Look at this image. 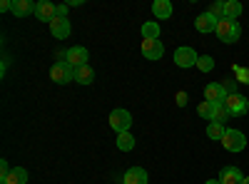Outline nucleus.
<instances>
[{
    "instance_id": "6e6552de",
    "label": "nucleus",
    "mask_w": 249,
    "mask_h": 184,
    "mask_svg": "<svg viewBox=\"0 0 249 184\" xmlns=\"http://www.w3.org/2000/svg\"><path fill=\"white\" fill-rule=\"evenodd\" d=\"M204 100L212 102V105H224L227 100V90L222 87V83H210L204 87Z\"/></svg>"
},
{
    "instance_id": "cd10ccee",
    "label": "nucleus",
    "mask_w": 249,
    "mask_h": 184,
    "mask_svg": "<svg viewBox=\"0 0 249 184\" xmlns=\"http://www.w3.org/2000/svg\"><path fill=\"white\" fill-rule=\"evenodd\" d=\"M234 80L237 83L249 85V67H234Z\"/></svg>"
},
{
    "instance_id": "bb28decb",
    "label": "nucleus",
    "mask_w": 249,
    "mask_h": 184,
    "mask_svg": "<svg viewBox=\"0 0 249 184\" xmlns=\"http://www.w3.org/2000/svg\"><path fill=\"white\" fill-rule=\"evenodd\" d=\"M222 87L227 90V95H237V87H239V83H237L234 77H224V80H222Z\"/></svg>"
},
{
    "instance_id": "2eb2a0df",
    "label": "nucleus",
    "mask_w": 249,
    "mask_h": 184,
    "mask_svg": "<svg viewBox=\"0 0 249 184\" xmlns=\"http://www.w3.org/2000/svg\"><path fill=\"white\" fill-rule=\"evenodd\" d=\"M37 8V3H33V0H13V15L15 17H28L33 15Z\"/></svg>"
},
{
    "instance_id": "423d86ee",
    "label": "nucleus",
    "mask_w": 249,
    "mask_h": 184,
    "mask_svg": "<svg viewBox=\"0 0 249 184\" xmlns=\"http://www.w3.org/2000/svg\"><path fill=\"white\" fill-rule=\"evenodd\" d=\"M224 107L230 110V115H244L247 110H249V100L244 97V95H227V100H224Z\"/></svg>"
},
{
    "instance_id": "7ed1b4c3",
    "label": "nucleus",
    "mask_w": 249,
    "mask_h": 184,
    "mask_svg": "<svg viewBox=\"0 0 249 184\" xmlns=\"http://www.w3.org/2000/svg\"><path fill=\"white\" fill-rule=\"evenodd\" d=\"M110 127H112L117 134L130 132V127H132V115H130L127 110H122V107L112 110V112H110Z\"/></svg>"
},
{
    "instance_id": "412c9836",
    "label": "nucleus",
    "mask_w": 249,
    "mask_h": 184,
    "mask_svg": "<svg viewBox=\"0 0 249 184\" xmlns=\"http://www.w3.org/2000/svg\"><path fill=\"white\" fill-rule=\"evenodd\" d=\"M142 40H160V25L155 23V20L142 25Z\"/></svg>"
},
{
    "instance_id": "39448f33",
    "label": "nucleus",
    "mask_w": 249,
    "mask_h": 184,
    "mask_svg": "<svg viewBox=\"0 0 249 184\" xmlns=\"http://www.w3.org/2000/svg\"><path fill=\"white\" fill-rule=\"evenodd\" d=\"M197 60H199V55L195 52V48H187V45H182V48H177L175 50V65L177 67H197Z\"/></svg>"
},
{
    "instance_id": "72a5a7b5",
    "label": "nucleus",
    "mask_w": 249,
    "mask_h": 184,
    "mask_svg": "<svg viewBox=\"0 0 249 184\" xmlns=\"http://www.w3.org/2000/svg\"><path fill=\"white\" fill-rule=\"evenodd\" d=\"M242 184H249V177H244V182H242Z\"/></svg>"
},
{
    "instance_id": "c756f323",
    "label": "nucleus",
    "mask_w": 249,
    "mask_h": 184,
    "mask_svg": "<svg viewBox=\"0 0 249 184\" xmlns=\"http://www.w3.org/2000/svg\"><path fill=\"white\" fill-rule=\"evenodd\" d=\"M68 10H70L68 3H65V5H55V15H57V17H68Z\"/></svg>"
},
{
    "instance_id": "9b49d317",
    "label": "nucleus",
    "mask_w": 249,
    "mask_h": 184,
    "mask_svg": "<svg viewBox=\"0 0 249 184\" xmlns=\"http://www.w3.org/2000/svg\"><path fill=\"white\" fill-rule=\"evenodd\" d=\"M35 17L37 20H43V23H53V20L57 17L55 15V5L50 3V0H40V3H37V8H35Z\"/></svg>"
},
{
    "instance_id": "6ab92c4d",
    "label": "nucleus",
    "mask_w": 249,
    "mask_h": 184,
    "mask_svg": "<svg viewBox=\"0 0 249 184\" xmlns=\"http://www.w3.org/2000/svg\"><path fill=\"white\" fill-rule=\"evenodd\" d=\"M92 80H95V70H92L90 65H82V67L75 70V83H80V85H90Z\"/></svg>"
},
{
    "instance_id": "473e14b6",
    "label": "nucleus",
    "mask_w": 249,
    "mask_h": 184,
    "mask_svg": "<svg viewBox=\"0 0 249 184\" xmlns=\"http://www.w3.org/2000/svg\"><path fill=\"white\" fill-rule=\"evenodd\" d=\"M204 184H222V182H219V179H207Z\"/></svg>"
},
{
    "instance_id": "a878e982",
    "label": "nucleus",
    "mask_w": 249,
    "mask_h": 184,
    "mask_svg": "<svg viewBox=\"0 0 249 184\" xmlns=\"http://www.w3.org/2000/svg\"><path fill=\"white\" fill-rule=\"evenodd\" d=\"M210 15H214L217 20H222L224 17V0H214V3L210 5V10H207Z\"/></svg>"
},
{
    "instance_id": "0eeeda50",
    "label": "nucleus",
    "mask_w": 249,
    "mask_h": 184,
    "mask_svg": "<svg viewBox=\"0 0 249 184\" xmlns=\"http://www.w3.org/2000/svg\"><path fill=\"white\" fill-rule=\"evenodd\" d=\"M68 63L77 70V67H82V65H90L88 60H90V52H88V48H82V45H75V48H68Z\"/></svg>"
},
{
    "instance_id": "4be33fe9",
    "label": "nucleus",
    "mask_w": 249,
    "mask_h": 184,
    "mask_svg": "<svg viewBox=\"0 0 249 184\" xmlns=\"http://www.w3.org/2000/svg\"><path fill=\"white\" fill-rule=\"evenodd\" d=\"M224 132H227V127L222 125V122H210V127H207V137L210 139H219L222 142Z\"/></svg>"
},
{
    "instance_id": "b1692460",
    "label": "nucleus",
    "mask_w": 249,
    "mask_h": 184,
    "mask_svg": "<svg viewBox=\"0 0 249 184\" xmlns=\"http://www.w3.org/2000/svg\"><path fill=\"white\" fill-rule=\"evenodd\" d=\"M232 115H230V110H227L224 105H214V112H212V122H222V125H224V122L227 119H230Z\"/></svg>"
},
{
    "instance_id": "f3484780",
    "label": "nucleus",
    "mask_w": 249,
    "mask_h": 184,
    "mask_svg": "<svg viewBox=\"0 0 249 184\" xmlns=\"http://www.w3.org/2000/svg\"><path fill=\"white\" fill-rule=\"evenodd\" d=\"M0 184H28V169L23 167H13L5 179H0Z\"/></svg>"
},
{
    "instance_id": "f8f14e48",
    "label": "nucleus",
    "mask_w": 249,
    "mask_h": 184,
    "mask_svg": "<svg viewBox=\"0 0 249 184\" xmlns=\"http://www.w3.org/2000/svg\"><path fill=\"white\" fill-rule=\"evenodd\" d=\"M147 182H150V177L142 167H130L122 177V184H147Z\"/></svg>"
},
{
    "instance_id": "393cba45",
    "label": "nucleus",
    "mask_w": 249,
    "mask_h": 184,
    "mask_svg": "<svg viewBox=\"0 0 249 184\" xmlns=\"http://www.w3.org/2000/svg\"><path fill=\"white\" fill-rule=\"evenodd\" d=\"M212 112H214V105H212V102H207V100L197 107V115H199V117H204V119H212Z\"/></svg>"
},
{
    "instance_id": "7c9ffc66",
    "label": "nucleus",
    "mask_w": 249,
    "mask_h": 184,
    "mask_svg": "<svg viewBox=\"0 0 249 184\" xmlns=\"http://www.w3.org/2000/svg\"><path fill=\"white\" fill-rule=\"evenodd\" d=\"M0 10H3V13H13V0H3V3H0Z\"/></svg>"
},
{
    "instance_id": "5701e85b",
    "label": "nucleus",
    "mask_w": 249,
    "mask_h": 184,
    "mask_svg": "<svg viewBox=\"0 0 249 184\" xmlns=\"http://www.w3.org/2000/svg\"><path fill=\"white\" fill-rule=\"evenodd\" d=\"M197 70H199V72H212V70H214V57H212V55H199Z\"/></svg>"
},
{
    "instance_id": "9d476101",
    "label": "nucleus",
    "mask_w": 249,
    "mask_h": 184,
    "mask_svg": "<svg viewBox=\"0 0 249 184\" xmlns=\"http://www.w3.org/2000/svg\"><path fill=\"white\" fill-rule=\"evenodd\" d=\"M142 55H144V60H162L164 45L160 40H142Z\"/></svg>"
},
{
    "instance_id": "f03ea898",
    "label": "nucleus",
    "mask_w": 249,
    "mask_h": 184,
    "mask_svg": "<svg viewBox=\"0 0 249 184\" xmlns=\"http://www.w3.org/2000/svg\"><path fill=\"white\" fill-rule=\"evenodd\" d=\"M50 80L57 83V85H68V83L75 80V67L68 63V60H60V63H55L50 67Z\"/></svg>"
},
{
    "instance_id": "c85d7f7f",
    "label": "nucleus",
    "mask_w": 249,
    "mask_h": 184,
    "mask_svg": "<svg viewBox=\"0 0 249 184\" xmlns=\"http://www.w3.org/2000/svg\"><path fill=\"white\" fill-rule=\"evenodd\" d=\"M8 174H10V165H8L5 159H0V179H5Z\"/></svg>"
},
{
    "instance_id": "1a4fd4ad",
    "label": "nucleus",
    "mask_w": 249,
    "mask_h": 184,
    "mask_svg": "<svg viewBox=\"0 0 249 184\" xmlns=\"http://www.w3.org/2000/svg\"><path fill=\"white\" fill-rule=\"evenodd\" d=\"M50 33H53L55 40H68L70 33H72L70 20H68V17H55L53 23H50Z\"/></svg>"
},
{
    "instance_id": "ddd939ff",
    "label": "nucleus",
    "mask_w": 249,
    "mask_h": 184,
    "mask_svg": "<svg viewBox=\"0 0 249 184\" xmlns=\"http://www.w3.org/2000/svg\"><path fill=\"white\" fill-rule=\"evenodd\" d=\"M195 28H197V33H202V35L214 33V28H217V17L210 15V13H202V15L195 20Z\"/></svg>"
},
{
    "instance_id": "20e7f679",
    "label": "nucleus",
    "mask_w": 249,
    "mask_h": 184,
    "mask_svg": "<svg viewBox=\"0 0 249 184\" xmlns=\"http://www.w3.org/2000/svg\"><path fill=\"white\" fill-rule=\"evenodd\" d=\"M222 145H224L227 152H242L247 147V137L239 130H227L224 137H222Z\"/></svg>"
},
{
    "instance_id": "dca6fc26",
    "label": "nucleus",
    "mask_w": 249,
    "mask_h": 184,
    "mask_svg": "<svg viewBox=\"0 0 249 184\" xmlns=\"http://www.w3.org/2000/svg\"><path fill=\"white\" fill-rule=\"evenodd\" d=\"M152 13H155L157 20H167V17H172L175 8H172L170 0H155V3H152Z\"/></svg>"
},
{
    "instance_id": "a211bd4d",
    "label": "nucleus",
    "mask_w": 249,
    "mask_h": 184,
    "mask_svg": "<svg viewBox=\"0 0 249 184\" xmlns=\"http://www.w3.org/2000/svg\"><path fill=\"white\" fill-rule=\"evenodd\" d=\"M115 145H117L120 152H130V150H135V134H132V132H122V134H117Z\"/></svg>"
},
{
    "instance_id": "f257e3e1",
    "label": "nucleus",
    "mask_w": 249,
    "mask_h": 184,
    "mask_svg": "<svg viewBox=\"0 0 249 184\" xmlns=\"http://www.w3.org/2000/svg\"><path fill=\"white\" fill-rule=\"evenodd\" d=\"M214 33H217V37L222 40V43L232 45V43H237V40L242 37V25L237 23V20L222 17V20H217V28H214Z\"/></svg>"
},
{
    "instance_id": "aec40b11",
    "label": "nucleus",
    "mask_w": 249,
    "mask_h": 184,
    "mask_svg": "<svg viewBox=\"0 0 249 184\" xmlns=\"http://www.w3.org/2000/svg\"><path fill=\"white\" fill-rule=\"evenodd\" d=\"M242 3L239 0H224V17H230V20H237L242 15Z\"/></svg>"
},
{
    "instance_id": "4468645a",
    "label": "nucleus",
    "mask_w": 249,
    "mask_h": 184,
    "mask_svg": "<svg viewBox=\"0 0 249 184\" xmlns=\"http://www.w3.org/2000/svg\"><path fill=\"white\" fill-rule=\"evenodd\" d=\"M219 182L222 184H242L244 182V174H242L239 167H224L219 172Z\"/></svg>"
},
{
    "instance_id": "2f4dec72",
    "label": "nucleus",
    "mask_w": 249,
    "mask_h": 184,
    "mask_svg": "<svg viewBox=\"0 0 249 184\" xmlns=\"http://www.w3.org/2000/svg\"><path fill=\"white\" fill-rule=\"evenodd\" d=\"M177 105H179V107L187 105V92H177Z\"/></svg>"
}]
</instances>
